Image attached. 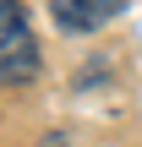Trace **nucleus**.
I'll list each match as a JSON object with an SVG mask.
<instances>
[{
  "instance_id": "f257e3e1",
  "label": "nucleus",
  "mask_w": 142,
  "mask_h": 147,
  "mask_svg": "<svg viewBox=\"0 0 142 147\" xmlns=\"http://www.w3.org/2000/svg\"><path fill=\"white\" fill-rule=\"evenodd\" d=\"M44 71L38 60V38L27 27L22 0H0V87H22Z\"/></svg>"
},
{
  "instance_id": "f03ea898",
  "label": "nucleus",
  "mask_w": 142,
  "mask_h": 147,
  "mask_svg": "<svg viewBox=\"0 0 142 147\" xmlns=\"http://www.w3.org/2000/svg\"><path fill=\"white\" fill-rule=\"evenodd\" d=\"M120 11H126V0H55V27L60 33H99Z\"/></svg>"
}]
</instances>
